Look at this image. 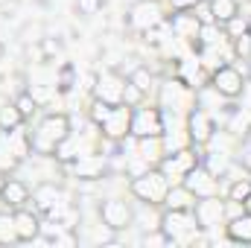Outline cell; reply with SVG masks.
Instances as JSON below:
<instances>
[{"label":"cell","mask_w":251,"mask_h":248,"mask_svg":"<svg viewBox=\"0 0 251 248\" xmlns=\"http://www.w3.org/2000/svg\"><path fill=\"white\" fill-rule=\"evenodd\" d=\"M41 50H44V59H53V56L62 50V44L53 41V38H44V41H41Z\"/></svg>","instance_id":"d6a6232c"},{"label":"cell","mask_w":251,"mask_h":248,"mask_svg":"<svg viewBox=\"0 0 251 248\" xmlns=\"http://www.w3.org/2000/svg\"><path fill=\"white\" fill-rule=\"evenodd\" d=\"M12 102H15V108L21 111V117H24V120H32V117L38 114V99L32 97V91H21Z\"/></svg>","instance_id":"484cf974"},{"label":"cell","mask_w":251,"mask_h":248,"mask_svg":"<svg viewBox=\"0 0 251 248\" xmlns=\"http://www.w3.org/2000/svg\"><path fill=\"white\" fill-rule=\"evenodd\" d=\"M6 3H9V0H0V6H6Z\"/></svg>","instance_id":"ab89813d"},{"label":"cell","mask_w":251,"mask_h":248,"mask_svg":"<svg viewBox=\"0 0 251 248\" xmlns=\"http://www.w3.org/2000/svg\"><path fill=\"white\" fill-rule=\"evenodd\" d=\"M210 88L225 99H237L246 94V73L234 64H219L210 76Z\"/></svg>","instance_id":"8992f818"},{"label":"cell","mask_w":251,"mask_h":248,"mask_svg":"<svg viewBox=\"0 0 251 248\" xmlns=\"http://www.w3.org/2000/svg\"><path fill=\"white\" fill-rule=\"evenodd\" d=\"M131 105H126V102H120V105H111V111H108V117L100 123V128H102V134L108 137V140H114V143H120V140H126L128 134H131Z\"/></svg>","instance_id":"8fae6325"},{"label":"cell","mask_w":251,"mask_h":248,"mask_svg":"<svg viewBox=\"0 0 251 248\" xmlns=\"http://www.w3.org/2000/svg\"><path fill=\"white\" fill-rule=\"evenodd\" d=\"M70 134H73L70 131V117L62 114V111H50L38 120L35 131H29V146H32L35 155H56V149Z\"/></svg>","instance_id":"6da1fadb"},{"label":"cell","mask_w":251,"mask_h":248,"mask_svg":"<svg viewBox=\"0 0 251 248\" xmlns=\"http://www.w3.org/2000/svg\"><path fill=\"white\" fill-rule=\"evenodd\" d=\"M128 190H131V196H134L137 201H143L146 207H164L170 181H167V175H164L158 167H146L140 175L131 178Z\"/></svg>","instance_id":"3957f363"},{"label":"cell","mask_w":251,"mask_h":248,"mask_svg":"<svg viewBox=\"0 0 251 248\" xmlns=\"http://www.w3.org/2000/svg\"><path fill=\"white\" fill-rule=\"evenodd\" d=\"M164 134V114L155 105H134L131 111V137H161Z\"/></svg>","instance_id":"ba28073f"},{"label":"cell","mask_w":251,"mask_h":248,"mask_svg":"<svg viewBox=\"0 0 251 248\" xmlns=\"http://www.w3.org/2000/svg\"><path fill=\"white\" fill-rule=\"evenodd\" d=\"M102 175H105V155H79L73 161V178L100 181Z\"/></svg>","instance_id":"ac0fdd59"},{"label":"cell","mask_w":251,"mask_h":248,"mask_svg":"<svg viewBox=\"0 0 251 248\" xmlns=\"http://www.w3.org/2000/svg\"><path fill=\"white\" fill-rule=\"evenodd\" d=\"M128 82H131V85H134V88H137L143 97H146V94L152 91V82H155V76H152V70H149V67H134V70L128 73Z\"/></svg>","instance_id":"4316f807"},{"label":"cell","mask_w":251,"mask_h":248,"mask_svg":"<svg viewBox=\"0 0 251 248\" xmlns=\"http://www.w3.org/2000/svg\"><path fill=\"white\" fill-rule=\"evenodd\" d=\"M64 204V190L56 181H41V184L32 190V207L41 213V216H50L56 207Z\"/></svg>","instance_id":"9a60e30c"},{"label":"cell","mask_w":251,"mask_h":248,"mask_svg":"<svg viewBox=\"0 0 251 248\" xmlns=\"http://www.w3.org/2000/svg\"><path fill=\"white\" fill-rule=\"evenodd\" d=\"M3 56H6V47H3V41H0V62H3Z\"/></svg>","instance_id":"8d00e7d4"},{"label":"cell","mask_w":251,"mask_h":248,"mask_svg":"<svg viewBox=\"0 0 251 248\" xmlns=\"http://www.w3.org/2000/svg\"><path fill=\"white\" fill-rule=\"evenodd\" d=\"M207 6L216 24H228L231 18L240 15V0H207Z\"/></svg>","instance_id":"603a6c76"},{"label":"cell","mask_w":251,"mask_h":248,"mask_svg":"<svg viewBox=\"0 0 251 248\" xmlns=\"http://www.w3.org/2000/svg\"><path fill=\"white\" fill-rule=\"evenodd\" d=\"M161 234L170 240V246H196V240L201 237L193 210H164L158 219Z\"/></svg>","instance_id":"7a4b0ae2"},{"label":"cell","mask_w":251,"mask_h":248,"mask_svg":"<svg viewBox=\"0 0 251 248\" xmlns=\"http://www.w3.org/2000/svg\"><path fill=\"white\" fill-rule=\"evenodd\" d=\"M193 219H196V225H199L201 234H210L219 225L225 228V222H228V201L219 193L216 196H201L193 204Z\"/></svg>","instance_id":"277c9868"},{"label":"cell","mask_w":251,"mask_h":248,"mask_svg":"<svg viewBox=\"0 0 251 248\" xmlns=\"http://www.w3.org/2000/svg\"><path fill=\"white\" fill-rule=\"evenodd\" d=\"M225 198L234 201V204H243V207H246V201L251 198V178H237V181H231L228 193H225Z\"/></svg>","instance_id":"cb8c5ba5"},{"label":"cell","mask_w":251,"mask_h":248,"mask_svg":"<svg viewBox=\"0 0 251 248\" xmlns=\"http://www.w3.org/2000/svg\"><path fill=\"white\" fill-rule=\"evenodd\" d=\"M173 3V12H190V9H196L201 0H170Z\"/></svg>","instance_id":"e575fe53"},{"label":"cell","mask_w":251,"mask_h":248,"mask_svg":"<svg viewBox=\"0 0 251 248\" xmlns=\"http://www.w3.org/2000/svg\"><path fill=\"white\" fill-rule=\"evenodd\" d=\"M6 240H15L12 237V210L0 207V243H6Z\"/></svg>","instance_id":"f1b7e54d"},{"label":"cell","mask_w":251,"mask_h":248,"mask_svg":"<svg viewBox=\"0 0 251 248\" xmlns=\"http://www.w3.org/2000/svg\"><path fill=\"white\" fill-rule=\"evenodd\" d=\"M100 219L102 225L111 231V234H120V231H128L131 222H134V210L131 204L123 201V198H105L100 204Z\"/></svg>","instance_id":"9c48e42d"},{"label":"cell","mask_w":251,"mask_h":248,"mask_svg":"<svg viewBox=\"0 0 251 248\" xmlns=\"http://www.w3.org/2000/svg\"><path fill=\"white\" fill-rule=\"evenodd\" d=\"M32 201V190L26 181H21V178H9L6 175V181L0 187V204L6 207V210H18V207H26Z\"/></svg>","instance_id":"2e32d148"},{"label":"cell","mask_w":251,"mask_h":248,"mask_svg":"<svg viewBox=\"0 0 251 248\" xmlns=\"http://www.w3.org/2000/svg\"><path fill=\"white\" fill-rule=\"evenodd\" d=\"M246 29H249V24L243 21V15H237V18H231V21L225 24V35H228V38H237V35H243Z\"/></svg>","instance_id":"f546056e"},{"label":"cell","mask_w":251,"mask_h":248,"mask_svg":"<svg viewBox=\"0 0 251 248\" xmlns=\"http://www.w3.org/2000/svg\"><path fill=\"white\" fill-rule=\"evenodd\" d=\"M246 210H251V198H249V201H246Z\"/></svg>","instance_id":"f35d334b"},{"label":"cell","mask_w":251,"mask_h":248,"mask_svg":"<svg viewBox=\"0 0 251 248\" xmlns=\"http://www.w3.org/2000/svg\"><path fill=\"white\" fill-rule=\"evenodd\" d=\"M199 164H201V158H199L196 149H178V152H173V155H164V158L158 161V170L167 175L170 184H178V181H184V175H187L190 170L199 167Z\"/></svg>","instance_id":"52a82bcc"},{"label":"cell","mask_w":251,"mask_h":248,"mask_svg":"<svg viewBox=\"0 0 251 248\" xmlns=\"http://www.w3.org/2000/svg\"><path fill=\"white\" fill-rule=\"evenodd\" d=\"M187 131H190V143L193 146H207L216 134V120L204 111V108H190L187 114Z\"/></svg>","instance_id":"5bb4252c"},{"label":"cell","mask_w":251,"mask_h":248,"mask_svg":"<svg viewBox=\"0 0 251 248\" xmlns=\"http://www.w3.org/2000/svg\"><path fill=\"white\" fill-rule=\"evenodd\" d=\"M41 231H44V225H41V213L32 207H18V210H12V237H15V243H32V240H38L41 237Z\"/></svg>","instance_id":"30bf717a"},{"label":"cell","mask_w":251,"mask_h":248,"mask_svg":"<svg viewBox=\"0 0 251 248\" xmlns=\"http://www.w3.org/2000/svg\"><path fill=\"white\" fill-rule=\"evenodd\" d=\"M24 123L26 120L21 117V111L15 108V102H6L0 108V131H15V128H21Z\"/></svg>","instance_id":"d4e9b609"},{"label":"cell","mask_w":251,"mask_h":248,"mask_svg":"<svg viewBox=\"0 0 251 248\" xmlns=\"http://www.w3.org/2000/svg\"><path fill=\"white\" fill-rule=\"evenodd\" d=\"M108 111H111V105L108 102H102V99H94V105H91V120L94 125H100L105 117H108Z\"/></svg>","instance_id":"4dcf8cb0"},{"label":"cell","mask_w":251,"mask_h":248,"mask_svg":"<svg viewBox=\"0 0 251 248\" xmlns=\"http://www.w3.org/2000/svg\"><path fill=\"white\" fill-rule=\"evenodd\" d=\"M3 181H6V173H3V170H0V187H3Z\"/></svg>","instance_id":"74e56055"},{"label":"cell","mask_w":251,"mask_h":248,"mask_svg":"<svg viewBox=\"0 0 251 248\" xmlns=\"http://www.w3.org/2000/svg\"><path fill=\"white\" fill-rule=\"evenodd\" d=\"M137 146H140V158H143L149 167H152V164L158 167V161L167 155V152H164V134H161V137H140Z\"/></svg>","instance_id":"7402d4cb"},{"label":"cell","mask_w":251,"mask_h":248,"mask_svg":"<svg viewBox=\"0 0 251 248\" xmlns=\"http://www.w3.org/2000/svg\"><path fill=\"white\" fill-rule=\"evenodd\" d=\"M100 9H102V0H76V12H79V15H85V18L97 15Z\"/></svg>","instance_id":"1f68e13d"},{"label":"cell","mask_w":251,"mask_h":248,"mask_svg":"<svg viewBox=\"0 0 251 248\" xmlns=\"http://www.w3.org/2000/svg\"><path fill=\"white\" fill-rule=\"evenodd\" d=\"M32 152V146H29V131H21V128H15V131H0V170L9 175L26 155Z\"/></svg>","instance_id":"5b68a950"},{"label":"cell","mask_w":251,"mask_h":248,"mask_svg":"<svg viewBox=\"0 0 251 248\" xmlns=\"http://www.w3.org/2000/svg\"><path fill=\"white\" fill-rule=\"evenodd\" d=\"M161 24H164V15H161V6L155 0H140L128 9V26L137 32H149Z\"/></svg>","instance_id":"7c38bea8"},{"label":"cell","mask_w":251,"mask_h":248,"mask_svg":"<svg viewBox=\"0 0 251 248\" xmlns=\"http://www.w3.org/2000/svg\"><path fill=\"white\" fill-rule=\"evenodd\" d=\"M193 204H196V196L181 181L178 184H170L167 198H164V210H193Z\"/></svg>","instance_id":"44dd1931"},{"label":"cell","mask_w":251,"mask_h":248,"mask_svg":"<svg viewBox=\"0 0 251 248\" xmlns=\"http://www.w3.org/2000/svg\"><path fill=\"white\" fill-rule=\"evenodd\" d=\"M170 29H173L176 38H184V41H193V44H196L199 29H201V21L196 18V9H190V12H176V15L170 18Z\"/></svg>","instance_id":"d6986e66"},{"label":"cell","mask_w":251,"mask_h":248,"mask_svg":"<svg viewBox=\"0 0 251 248\" xmlns=\"http://www.w3.org/2000/svg\"><path fill=\"white\" fill-rule=\"evenodd\" d=\"M225 237L237 246H251V210L234 213L225 222Z\"/></svg>","instance_id":"ffe728a7"},{"label":"cell","mask_w":251,"mask_h":248,"mask_svg":"<svg viewBox=\"0 0 251 248\" xmlns=\"http://www.w3.org/2000/svg\"><path fill=\"white\" fill-rule=\"evenodd\" d=\"M181 184L187 187L196 198H201V196H216V193H219V181H216V175H213L207 167H201V164L190 170Z\"/></svg>","instance_id":"e0dca14e"},{"label":"cell","mask_w":251,"mask_h":248,"mask_svg":"<svg viewBox=\"0 0 251 248\" xmlns=\"http://www.w3.org/2000/svg\"><path fill=\"white\" fill-rule=\"evenodd\" d=\"M240 164H243V170L251 175V140L243 143V149H240Z\"/></svg>","instance_id":"836d02e7"},{"label":"cell","mask_w":251,"mask_h":248,"mask_svg":"<svg viewBox=\"0 0 251 248\" xmlns=\"http://www.w3.org/2000/svg\"><path fill=\"white\" fill-rule=\"evenodd\" d=\"M97 99L108 102V105H120L126 102V76H120L117 70H105L97 76V88H94Z\"/></svg>","instance_id":"4fadbf2b"},{"label":"cell","mask_w":251,"mask_h":248,"mask_svg":"<svg viewBox=\"0 0 251 248\" xmlns=\"http://www.w3.org/2000/svg\"><path fill=\"white\" fill-rule=\"evenodd\" d=\"M234 41V53L240 56V59H251V29H246L243 35H237V38H231Z\"/></svg>","instance_id":"83f0119b"},{"label":"cell","mask_w":251,"mask_h":248,"mask_svg":"<svg viewBox=\"0 0 251 248\" xmlns=\"http://www.w3.org/2000/svg\"><path fill=\"white\" fill-rule=\"evenodd\" d=\"M70 76H73V67L67 64V67L62 70V82H59V88H62V91H67V88H70Z\"/></svg>","instance_id":"d590c367"}]
</instances>
